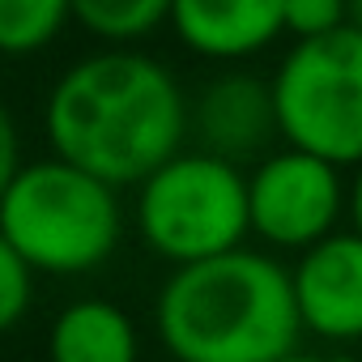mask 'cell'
Instances as JSON below:
<instances>
[{"instance_id":"cell-15","label":"cell","mask_w":362,"mask_h":362,"mask_svg":"<svg viewBox=\"0 0 362 362\" xmlns=\"http://www.w3.org/2000/svg\"><path fill=\"white\" fill-rule=\"evenodd\" d=\"M22 166H26V158H22V128H18L13 111L0 103V197L9 192V184L18 179Z\"/></svg>"},{"instance_id":"cell-17","label":"cell","mask_w":362,"mask_h":362,"mask_svg":"<svg viewBox=\"0 0 362 362\" xmlns=\"http://www.w3.org/2000/svg\"><path fill=\"white\" fill-rule=\"evenodd\" d=\"M281 362H349V358H332V354H307V349H294L290 358H281Z\"/></svg>"},{"instance_id":"cell-16","label":"cell","mask_w":362,"mask_h":362,"mask_svg":"<svg viewBox=\"0 0 362 362\" xmlns=\"http://www.w3.org/2000/svg\"><path fill=\"white\" fill-rule=\"evenodd\" d=\"M349 230L362 235V166H354V179H349Z\"/></svg>"},{"instance_id":"cell-5","label":"cell","mask_w":362,"mask_h":362,"mask_svg":"<svg viewBox=\"0 0 362 362\" xmlns=\"http://www.w3.org/2000/svg\"><path fill=\"white\" fill-rule=\"evenodd\" d=\"M273 81L277 128L290 149L332 166H362V30L294 43Z\"/></svg>"},{"instance_id":"cell-8","label":"cell","mask_w":362,"mask_h":362,"mask_svg":"<svg viewBox=\"0 0 362 362\" xmlns=\"http://www.w3.org/2000/svg\"><path fill=\"white\" fill-rule=\"evenodd\" d=\"M290 281L303 332L328 345L362 341V235L337 230L307 247L294 260Z\"/></svg>"},{"instance_id":"cell-4","label":"cell","mask_w":362,"mask_h":362,"mask_svg":"<svg viewBox=\"0 0 362 362\" xmlns=\"http://www.w3.org/2000/svg\"><path fill=\"white\" fill-rule=\"evenodd\" d=\"M132 222L141 243L170 269L239 252L252 235L247 170L205 149H184L136 184Z\"/></svg>"},{"instance_id":"cell-1","label":"cell","mask_w":362,"mask_h":362,"mask_svg":"<svg viewBox=\"0 0 362 362\" xmlns=\"http://www.w3.org/2000/svg\"><path fill=\"white\" fill-rule=\"evenodd\" d=\"M188 115L192 98L158 56L103 47L56 77L43 103V132L56 158L111 188H136L188 149Z\"/></svg>"},{"instance_id":"cell-7","label":"cell","mask_w":362,"mask_h":362,"mask_svg":"<svg viewBox=\"0 0 362 362\" xmlns=\"http://www.w3.org/2000/svg\"><path fill=\"white\" fill-rule=\"evenodd\" d=\"M188 136H192V149H205L235 166H247V162L256 166L277 149V136H281L273 81L243 64L222 69L192 98Z\"/></svg>"},{"instance_id":"cell-10","label":"cell","mask_w":362,"mask_h":362,"mask_svg":"<svg viewBox=\"0 0 362 362\" xmlns=\"http://www.w3.org/2000/svg\"><path fill=\"white\" fill-rule=\"evenodd\" d=\"M47 362H141L136 320L111 298H73L47 328Z\"/></svg>"},{"instance_id":"cell-11","label":"cell","mask_w":362,"mask_h":362,"mask_svg":"<svg viewBox=\"0 0 362 362\" xmlns=\"http://www.w3.org/2000/svg\"><path fill=\"white\" fill-rule=\"evenodd\" d=\"M175 0H73V22L107 47H132L170 22Z\"/></svg>"},{"instance_id":"cell-6","label":"cell","mask_w":362,"mask_h":362,"mask_svg":"<svg viewBox=\"0 0 362 362\" xmlns=\"http://www.w3.org/2000/svg\"><path fill=\"white\" fill-rule=\"evenodd\" d=\"M247 214L252 235L264 247L303 256L341 230V218L349 214V179L341 166L281 145L247 170Z\"/></svg>"},{"instance_id":"cell-9","label":"cell","mask_w":362,"mask_h":362,"mask_svg":"<svg viewBox=\"0 0 362 362\" xmlns=\"http://www.w3.org/2000/svg\"><path fill=\"white\" fill-rule=\"evenodd\" d=\"M175 39L214 64H243L286 35V0H175Z\"/></svg>"},{"instance_id":"cell-3","label":"cell","mask_w":362,"mask_h":362,"mask_svg":"<svg viewBox=\"0 0 362 362\" xmlns=\"http://www.w3.org/2000/svg\"><path fill=\"white\" fill-rule=\"evenodd\" d=\"M0 235L35 277H86L124 239L119 188L56 153L35 158L0 197Z\"/></svg>"},{"instance_id":"cell-12","label":"cell","mask_w":362,"mask_h":362,"mask_svg":"<svg viewBox=\"0 0 362 362\" xmlns=\"http://www.w3.org/2000/svg\"><path fill=\"white\" fill-rule=\"evenodd\" d=\"M69 22L73 0H0V56H39L64 35Z\"/></svg>"},{"instance_id":"cell-13","label":"cell","mask_w":362,"mask_h":362,"mask_svg":"<svg viewBox=\"0 0 362 362\" xmlns=\"http://www.w3.org/2000/svg\"><path fill=\"white\" fill-rule=\"evenodd\" d=\"M30 303H35V273L0 235V337L13 332L30 315Z\"/></svg>"},{"instance_id":"cell-2","label":"cell","mask_w":362,"mask_h":362,"mask_svg":"<svg viewBox=\"0 0 362 362\" xmlns=\"http://www.w3.org/2000/svg\"><path fill=\"white\" fill-rule=\"evenodd\" d=\"M153 328L170 362H281L303 341L290 269L252 247L170 269Z\"/></svg>"},{"instance_id":"cell-14","label":"cell","mask_w":362,"mask_h":362,"mask_svg":"<svg viewBox=\"0 0 362 362\" xmlns=\"http://www.w3.org/2000/svg\"><path fill=\"white\" fill-rule=\"evenodd\" d=\"M349 26V0H286V35L294 43L328 39Z\"/></svg>"},{"instance_id":"cell-18","label":"cell","mask_w":362,"mask_h":362,"mask_svg":"<svg viewBox=\"0 0 362 362\" xmlns=\"http://www.w3.org/2000/svg\"><path fill=\"white\" fill-rule=\"evenodd\" d=\"M349 26L362 30V0H349Z\"/></svg>"}]
</instances>
